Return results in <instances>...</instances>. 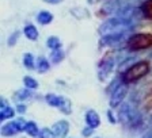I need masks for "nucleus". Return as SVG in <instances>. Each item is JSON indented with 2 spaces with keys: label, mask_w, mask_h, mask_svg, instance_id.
<instances>
[{
  "label": "nucleus",
  "mask_w": 152,
  "mask_h": 138,
  "mask_svg": "<svg viewBox=\"0 0 152 138\" xmlns=\"http://www.w3.org/2000/svg\"><path fill=\"white\" fill-rule=\"evenodd\" d=\"M134 28V20L122 16H115V18L107 19L106 22L102 23L99 27V33L102 35L113 34V33H129Z\"/></svg>",
  "instance_id": "nucleus-1"
},
{
  "label": "nucleus",
  "mask_w": 152,
  "mask_h": 138,
  "mask_svg": "<svg viewBox=\"0 0 152 138\" xmlns=\"http://www.w3.org/2000/svg\"><path fill=\"white\" fill-rule=\"evenodd\" d=\"M118 119L125 125H129L132 127H137L141 125L142 122V116L139 113L134 100H129L125 104H122L118 111Z\"/></svg>",
  "instance_id": "nucleus-2"
},
{
  "label": "nucleus",
  "mask_w": 152,
  "mask_h": 138,
  "mask_svg": "<svg viewBox=\"0 0 152 138\" xmlns=\"http://www.w3.org/2000/svg\"><path fill=\"white\" fill-rule=\"evenodd\" d=\"M149 70V64L147 61H140V62L132 65L128 68L125 72L122 73V80L124 83H133L137 81L139 78L144 77Z\"/></svg>",
  "instance_id": "nucleus-3"
},
{
  "label": "nucleus",
  "mask_w": 152,
  "mask_h": 138,
  "mask_svg": "<svg viewBox=\"0 0 152 138\" xmlns=\"http://www.w3.org/2000/svg\"><path fill=\"white\" fill-rule=\"evenodd\" d=\"M141 0H109L104 4L103 9L109 14H117L121 15L122 12L128 11L130 8H134Z\"/></svg>",
  "instance_id": "nucleus-4"
},
{
  "label": "nucleus",
  "mask_w": 152,
  "mask_h": 138,
  "mask_svg": "<svg viewBox=\"0 0 152 138\" xmlns=\"http://www.w3.org/2000/svg\"><path fill=\"white\" fill-rule=\"evenodd\" d=\"M129 50H140L152 46V34H134L126 42Z\"/></svg>",
  "instance_id": "nucleus-5"
},
{
  "label": "nucleus",
  "mask_w": 152,
  "mask_h": 138,
  "mask_svg": "<svg viewBox=\"0 0 152 138\" xmlns=\"http://www.w3.org/2000/svg\"><path fill=\"white\" fill-rule=\"evenodd\" d=\"M45 99H46L49 106L60 108L64 114L72 113V107H71L69 99H66V97H64V96H57V95H54V94H48Z\"/></svg>",
  "instance_id": "nucleus-6"
},
{
  "label": "nucleus",
  "mask_w": 152,
  "mask_h": 138,
  "mask_svg": "<svg viewBox=\"0 0 152 138\" xmlns=\"http://www.w3.org/2000/svg\"><path fill=\"white\" fill-rule=\"evenodd\" d=\"M26 125H27V122H26L25 119L18 118V119H15V121H12V122H10V123H7V125H4L3 127H1V134H3L4 137H11V135H15L16 133L23 131V130L26 129Z\"/></svg>",
  "instance_id": "nucleus-7"
},
{
  "label": "nucleus",
  "mask_w": 152,
  "mask_h": 138,
  "mask_svg": "<svg viewBox=\"0 0 152 138\" xmlns=\"http://www.w3.org/2000/svg\"><path fill=\"white\" fill-rule=\"evenodd\" d=\"M113 68H114V58H111V57H106V58H103V61L99 64V68H98L99 80H101V81L107 80V77L110 76V73L113 72Z\"/></svg>",
  "instance_id": "nucleus-8"
},
{
  "label": "nucleus",
  "mask_w": 152,
  "mask_h": 138,
  "mask_svg": "<svg viewBox=\"0 0 152 138\" xmlns=\"http://www.w3.org/2000/svg\"><path fill=\"white\" fill-rule=\"evenodd\" d=\"M128 33H113V34L102 35L101 46H114V45L120 44L125 39Z\"/></svg>",
  "instance_id": "nucleus-9"
},
{
  "label": "nucleus",
  "mask_w": 152,
  "mask_h": 138,
  "mask_svg": "<svg viewBox=\"0 0 152 138\" xmlns=\"http://www.w3.org/2000/svg\"><path fill=\"white\" fill-rule=\"evenodd\" d=\"M126 87L125 85H118L113 92H111V96H110V107L111 108H115L118 107L121 103H122L124 97L126 95Z\"/></svg>",
  "instance_id": "nucleus-10"
},
{
  "label": "nucleus",
  "mask_w": 152,
  "mask_h": 138,
  "mask_svg": "<svg viewBox=\"0 0 152 138\" xmlns=\"http://www.w3.org/2000/svg\"><path fill=\"white\" fill-rule=\"evenodd\" d=\"M56 134V137H60V138H64L66 137L68 131H69V123L66 121H58L57 123L53 125V129H52Z\"/></svg>",
  "instance_id": "nucleus-11"
},
{
  "label": "nucleus",
  "mask_w": 152,
  "mask_h": 138,
  "mask_svg": "<svg viewBox=\"0 0 152 138\" xmlns=\"http://www.w3.org/2000/svg\"><path fill=\"white\" fill-rule=\"evenodd\" d=\"M86 122H87L88 127L96 129V127H99V125H101V116L98 115V113L90 110L86 113Z\"/></svg>",
  "instance_id": "nucleus-12"
},
{
  "label": "nucleus",
  "mask_w": 152,
  "mask_h": 138,
  "mask_svg": "<svg viewBox=\"0 0 152 138\" xmlns=\"http://www.w3.org/2000/svg\"><path fill=\"white\" fill-rule=\"evenodd\" d=\"M15 115V113H14V108H11L10 106H1V108H0V119L1 121H6V119H10V118H12V116Z\"/></svg>",
  "instance_id": "nucleus-13"
},
{
  "label": "nucleus",
  "mask_w": 152,
  "mask_h": 138,
  "mask_svg": "<svg viewBox=\"0 0 152 138\" xmlns=\"http://www.w3.org/2000/svg\"><path fill=\"white\" fill-rule=\"evenodd\" d=\"M37 20H38V23H41V25H49V23L53 20V15H52L50 12H48V11H41L37 16Z\"/></svg>",
  "instance_id": "nucleus-14"
},
{
  "label": "nucleus",
  "mask_w": 152,
  "mask_h": 138,
  "mask_svg": "<svg viewBox=\"0 0 152 138\" xmlns=\"http://www.w3.org/2000/svg\"><path fill=\"white\" fill-rule=\"evenodd\" d=\"M25 35L28 38V39H31V41H37V38H38L37 28H35L33 25H27L25 27Z\"/></svg>",
  "instance_id": "nucleus-15"
},
{
  "label": "nucleus",
  "mask_w": 152,
  "mask_h": 138,
  "mask_svg": "<svg viewBox=\"0 0 152 138\" xmlns=\"http://www.w3.org/2000/svg\"><path fill=\"white\" fill-rule=\"evenodd\" d=\"M25 131L27 133L30 137H37V135H39V131H38V127H37V125H35V122H27Z\"/></svg>",
  "instance_id": "nucleus-16"
},
{
  "label": "nucleus",
  "mask_w": 152,
  "mask_h": 138,
  "mask_svg": "<svg viewBox=\"0 0 152 138\" xmlns=\"http://www.w3.org/2000/svg\"><path fill=\"white\" fill-rule=\"evenodd\" d=\"M37 69L39 73H45L48 72V69H49V62H48L46 58H44V57H39L37 61Z\"/></svg>",
  "instance_id": "nucleus-17"
},
{
  "label": "nucleus",
  "mask_w": 152,
  "mask_h": 138,
  "mask_svg": "<svg viewBox=\"0 0 152 138\" xmlns=\"http://www.w3.org/2000/svg\"><path fill=\"white\" fill-rule=\"evenodd\" d=\"M46 44H48V47H50L52 50H58V49H61V42L57 37H50L48 39Z\"/></svg>",
  "instance_id": "nucleus-18"
},
{
  "label": "nucleus",
  "mask_w": 152,
  "mask_h": 138,
  "mask_svg": "<svg viewBox=\"0 0 152 138\" xmlns=\"http://www.w3.org/2000/svg\"><path fill=\"white\" fill-rule=\"evenodd\" d=\"M31 96V91H27V89H20V91H18L15 95H14V99L18 102H23L25 99H27V97Z\"/></svg>",
  "instance_id": "nucleus-19"
},
{
  "label": "nucleus",
  "mask_w": 152,
  "mask_h": 138,
  "mask_svg": "<svg viewBox=\"0 0 152 138\" xmlns=\"http://www.w3.org/2000/svg\"><path fill=\"white\" fill-rule=\"evenodd\" d=\"M141 12L147 16V18L152 19V0H147L145 3L141 6Z\"/></svg>",
  "instance_id": "nucleus-20"
},
{
  "label": "nucleus",
  "mask_w": 152,
  "mask_h": 138,
  "mask_svg": "<svg viewBox=\"0 0 152 138\" xmlns=\"http://www.w3.org/2000/svg\"><path fill=\"white\" fill-rule=\"evenodd\" d=\"M50 58H52V62H53V64H58V62H61V61H63L64 53L61 52V49H58V50H52Z\"/></svg>",
  "instance_id": "nucleus-21"
},
{
  "label": "nucleus",
  "mask_w": 152,
  "mask_h": 138,
  "mask_svg": "<svg viewBox=\"0 0 152 138\" xmlns=\"http://www.w3.org/2000/svg\"><path fill=\"white\" fill-rule=\"evenodd\" d=\"M23 64H25V66L28 69L34 68L35 62H34V57H33L31 53H26L25 56H23Z\"/></svg>",
  "instance_id": "nucleus-22"
},
{
  "label": "nucleus",
  "mask_w": 152,
  "mask_h": 138,
  "mask_svg": "<svg viewBox=\"0 0 152 138\" xmlns=\"http://www.w3.org/2000/svg\"><path fill=\"white\" fill-rule=\"evenodd\" d=\"M23 83H25V85L28 89H35V88L38 87L37 80H35L34 77H30V76H26V77L23 78Z\"/></svg>",
  "instance_id": "nucleus-23"
},
{
  "label": "nucleus",
  "mask_w": 152,
  "mask_h": 138,
  "mask_svg": "<svg viewBox=\"0 0 152 138\" xmlns=\"http://www.w3.org/2000/svg\"><path fill=\"white\" fill-rule=\"evenodd\" d=\"M39 138H56V134H54L53 130L45 127V129H42L39 131Z\"/></svg>",
  "instance_id": "nucleus-24"
},
{
  "label": "nucleus",
  "mask_w": 152,
  "mask_h": 138,
  "mask_svg": "<svg viewBox=\"0 0 152 138\" xmlns=\"http://www.w3.org/2000/svg\"><path fill=\"white\" fill-rule=\"evenodd\" d=\"M91 133H92V127H87V129H83L82 134L84 135V137H90V135H91Z\"/></svg>",
  "instance_id": "nucleus-25"
},
{
  "label": "nucleus",
  "mask_w": 152,
  "mask_h": 138,
  "mask_svg": "<svg viewBox=\"0 0 152 138\" xmlns=\"http://www.w3.org/2000/svg\"><path fill=\"white\" fill-rule=\"evenodd\" d=\"M16 38H18V33H14V35L11 37V39H8V44L10 45H14V44H15V41H16Z\"/></svg>",
  "instance_id": "nucleus-26"
},
{
  "label": "nucleus",
  "mask_w": 152,
  "mask_h": 138,
  "mask_svg": "<svg viewBox=\"0 0 152 138\" xmlns=\"http://www.w3.org/2000/svg\"><path fill=\"white\" fill-rule=\"evenodd\" d=\"M16 110L19 111V113H25V110H26V107L23 106V104H18V107H16Z\"/></svg>",
  "instance_id": "nucleus-27"
},
{
  "label": "nucleus",
  "mask_w": 152,
  "mask_h": 138,
  "mask_svg": "<svg viewBox=\"0 0 152 138\" xmlns=\"http://www.w3.org/2000/svg\"><path fill=\"white\" fill-rule=\"evenodd\" d=\"M107 116H109V119H110L111 123H115V119H114L113 115H111V111H107Z\"/></svg>",
  "instance_id": "nucleus-28"
},
{
  "label": "nucleus",
  "mask_w": 152,
  "mask_h": 138,
  "mask_svg": "<svg viewBox=\"0 0 152 138\" xmlns=\"http://www.w3.org/2000/svg\"><path fill=\"white\" fill-rule=\"evenodd\" d=\"M45 1L50 4H57V3H60V1H63V0H45Z\"/></svg>",
  "instance_id": "nucleus-29"
},
{
  "label": "nucleus",
  "mask_w": 152,
  "mask_h": 138,
  "mask_svg": "<svg viewBox=\"0 0 152 138\" xmlns=\"http://www.w3.org/2000/svg\"><path fill=\"white\" fill-rule=\"evenodd\" d=\"M95 138H101V137H95Z\"/></svg>",
  "instance_id": "nucleus-30"
}]
</instances>
